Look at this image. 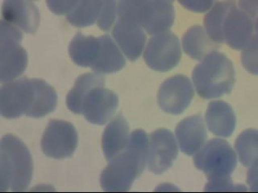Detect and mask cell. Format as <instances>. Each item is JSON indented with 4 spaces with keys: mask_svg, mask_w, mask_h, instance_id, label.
Wrapping results in <instances>:
<instances>
[{
    "mask_svg": "<svg viewBox=\"0 0 258 193\" xmlns=\"http://www.w3.org/2000/svg\"><path fill=\"white\" fill-rule=\"evenodd\" d=\"M57 96L54 88L40 79L9 81L0 90V110L5 119L22 115L42 118L54 111Z\"/></svg>",
    "mask_w": 258,
    "mask_h": 193,
    "instance_id": "1",
    "label": "cell"
},
{
    "mask_svg": "<svg viewBox=\"0 0 258 193\" xmlns=\"http://www.w3.org/2000/svg\"><path fill=\"white\" fill-rule=\"evenodd\" d=\"M69 110L77 115H83L89 123L103 125L116 111L118 96L105 88L103 76L86 73L77 79L75 86L67 95Z\"/></svg>",
    "mask_w": 258,
    "mask_h": 193,
    "instance_id": "2",
    "label": "cell"
},
{
    "mask_svg": "<svg viewBox=\"0 0 258 193\" xmlns=\"http://www.w3.org/2000/svg\"><path fill=\"white\" fill-rule=\"evenodd\" d=\"M149 139L142 130L133 131L127 147L109 161L101 174V186L107 191H126L141 175L147 162Z\"/></svg>",
    "mask_w": 258,
    "mask_h": 193,
    "instance_id": "3",
    "label": "cell"
},
{
    "mask_svg": "<svg viewBox=\"0 0 258 193\" xmlns=\"http://www.w3.org/2000/svg\"><path fill=\"white\" fill-rule=\"evenodd\" d=\"M194 163L208 177L205 191H246L244 186H236L232 183L231 175L237 161L236 153L227 141L220 139L208 141L196 153Z\"/></svg>",
    "mask_w": 258,
    "mask_h": 193,
    "instance_id": "4",
    "label": "cell"
},
{
    "mask_svg": "<svg viewBox=\"0 0 258 193\" xmlns=\"http://www.w3.org/2000/svg\"><path fill=\"white\" fill-rule=\"evenodd\" d=\"M70 56L79 66L90 67L97 73H113L125 66L119 48L107 35L94 37L79 32L69 48Z\"/></svg>",
    "mask_w": 258,
    "mask_h": 193,
    "instance_id": "5",
    "label": "cell"
},
{
    "mask_svg": "<svg viewBox=\"0 0 258 193\" xmlns=\"http://www.w3.org/2000/svg\"><path fill=\"white\" fill-rule=\"evenodd\" d=\"M32 173L33 163L28 147L17 137L5 135L0 153L1 191H24L30 184Z\"/></svg>",
    "mask_w": 258,
    "mask_h": 193,
    "instance_id": "6",
    "label": "cell"
},
{
    "mask_svg": "<svg viewBox=\"0 0 258 193\" xmlns=\"http://www.w3.org/2000/svg\"><path fill=\"white\" fill-rule=\"evenodd\" d=\"M192 79L198 94L201 98H220L231 92L233 88V64L225 55L213 51L194 68Z\"/></svg>",
    "mask_w": 258,
    "mask_h": 193,
    "instance_id": "7",
    "label": "cell"
},
{
    "mask_svg": "<svg viewBox=\"0 0 258 193\" xmlns=\"http://www.w3.org/2000/svg\"><path fill=\"white\" fill-rule=\"evenodd\" d=\"M118 19L140 24L149 34L166 32L174 21V9L169 0H120Z\"/></svg>",
    "mask_w": 258,
    "mask_h": 193,
    "instance_id": "8",
    "label": "cell"
},
{
    "mask_svg": "<svg viewBox=\"0 0 258 193\" xmlns=\"http://www.w3.org/2000/svg\"><path fill=\"white\" fill-rule=\"evenodd\" d=\"M22 33L16 26L1 21L0 53L1 81L9 82L22 74L28 64L27 52L21 46Z\"/></svg>",
    "mask_w": 258,
    "mask_h": 193,
    "instance_id": "9",
    "label": "cell"
},
{
    "mask_svg": "<svg viewBox=\"0 0 258 193\" xmlns=\"http://www.w3.org/2000/svg\"><path fill=\"white\" fill-rule=\"evenodd\" d=\"M179 40L172 32H163L152 37L145 48V62L149 68L167 72L177 66L181 60Z\"/></svg>",
    "mask_w": 258,
    "mask_h": 193,
    "instance_id": "10",
    "label": "cell"
},
{
    "mask_svg": "<svg viewBox=\"0 0 258 193\" xmlns=\"http://www.w3.org/2000/svg\"><path fill=\"white\" fill-rule=\"evenodd\" d=\"M78 145V133L71 123L62 120L49 121L42 139L41 148L46 156L61 159L72 156Z\"/></svg>",
    "mask_w": 258,
    "mask_h": 193,
    "instance_id": "11",
    "label": "cell"
},
{
    "mask_svg": "<svg viewBox=\"0 0 258 193\" xmlns=\"http://www.w3.org/2000/svg\"><path fill=\"white\" fill-rule=\"evenodd\" d=\"M253 32L254 20L237 8L236 0H234L226 12L222 23L223 43L236 50H243L253 37Z\"/></svg>",
    "mask_w": 258,
    "mask_h": 193,
    "instance_id": "12",
    "label": "cell"
},
{
    "mask_svg": "<svg viewBox=\"0 0 258 193\" xmlns=\"http://www.w3.org/2000/svg\"><path fill=\"white\" fill-rule=\"evenodd\" d=\"M178 155L177 142L170 131L159 129L149 135L147 163L149 170L160 175L171 167Z\"/></svg>",
    "mask_w": 258,
    "mask_h": 193,
    "instance_id": "13",
    "label": "cell"
},
{
    "mask_svg": "<svg viewBox=\"0 0 258 193\" xmlns=\"http://www.w3.org/2000/svg\"><path fill=\"white\" fill-rule=\"evenodd\" d=\"M193 96L194 88L189 79L183 75H176L161 84L157 102L165 112L180 115L189 107Z\"/></svg>",
    "mask_w": 258,
    "mask_h": 193,
    "instance_id": "14",
    "label": "cell"
},
{
    "mask_svg": "<svg viewBox=\"0 0 258 193\" xmlns=\"http://www.w3.org/2000/svg\"><path fill=\"white\" fill-rule=\"evenodd\" d=\"M4 21L33 34L40 24V13L28 0H4L2 8Z\"/></svg>",
    "mask_w": 258,
    "mask_h": 193,
    "instance_id": "15",
    "label": "cell"
},
{
    "mask_svg": "<svg viewBox=\"0 0 258 193\" xmlns=\"http://www.w3.org/2000/svg\"><path fill=\"white\" fill-rule=\"evenodd\" d=\"M112 33L121 50L129 60L134 61L139 58L146 40L143 28L140 24L118 19Z\"/></svg>",
    "mask_w": 258,
    "mask_h": 193,
    "instance_id": "16",
    "label": "cell"
},
{
    "mask_svg": "<svg viewBox=\"0 0 258 193\" xmlns=\"http://www.w3.org/2000/svg\"><path fill=\"white\" fill-rule=\"evenodd\" d=\"M180 149L185 155H193L203 147L208 138L201 115H194L180 122L176 127Z\"/></svg>",
    "mask_w": 258,
    "mask_h": 193,
    "instance_id": "17",
    "label": "cell"
},
{
    "mask_svg": "<svg viewBox=\"0 0 258 193\" xmlns=\"http://www.w3.org/2000/svg\"><path fill=\"white\" fill-rule=\"evenodd\" d=\"M206 123L212 134L228 138L232 135L236 127V115L228 103L215 101L208 105Z\"/></svg>",
    "mask_w": 258,
    "mask_h": 193,
    "instance_id": "18",
    "label": "cell"
},
{
    "mask_svg": "<svg viewBox=\"0 0 258 193\" xmlns=\"http://www.w3.org/2000/svg\"><path fill=\"white\" fill-rule=\"evenodd\" d=\"M128 125L121 115L113 119L105 129L102 139L103 153L110 161L126 148L129 141Z\"/></svg>",
    "mask_w": 258,
    "mask_h": 193,
    "instance_id": "19",
    "label": "cell"
},
{
    "mask_svg": "<svg viewBox=\"0 0 258 193\" xmlns=\"http://www.w3.org/2000/svg\"><path fill=\"white\" fill-rule=\"evenodd\" d=\"M217 45L200 25L189 28L182 38L184 51L195 60H203L210 52L216 51Z\"/></svg>",
    "mask_w": 258,
    "mask_h": 193,
    "instance_id": "20",
    "label": "cell"
},
{
    "mask_svg": "<svg viewBox=\"0 0 258 193\" xmlns=\"http://www.w3.org/2000/svg\"><path fill=\"white\" fill-rule=\"evenodd\" d=\"M108 0H79L67 15L69 23L75 27H88L99 22Z\"/></svg>",
    "mask_w": 258,
    "mask_h": 193,
    "instance_id": "21",
    "label": "cell"
},
{
    "mask_svg": "<svg viewBox=\"0 0 258 193\" xmlns=\"http://www.w3.org/2000/svg\"><path fill=\"white\" fill-rule=\"evenodd\" d=\"M235 148L240 163L249 167L258 159V131L248 129L243 131L236 140Z\"/></svg>",
    "mask_w": 258,
    "mask_h": 193,
    "instance_id": "22",
    "label": "cell"
},
{
    "mask_svg": "<svg viewBox=\"0 0 258 193\" xmlns=\"http://www.w3.org/2000/svg\"><path fill=\"white\" fill-rule=\"evenodd\" d=\"M233 1L234 0L218 1L214 4L212 9L204 17L206 32L208 33L210 39L216 44H223L221 33L222 23H223L226 12Z\"/></svg>",
    "mask_w": 258,
    "mask_h": 193,
    "instance_id": "23",
    "label": "cell"
},
{
    "mask_svg": "<svg viewBox=\"0 0 258 193\" xmlns=\"http://www.w3.org/2000/svg\"><path fill=\"white\" fill-rule=\"evenodd\" d=\"M241 63L250 73L258 75V34L255 33L241 53Z\"/></svg>",
    "mask_w": 258,
    "mask_h": 193,
    "instance_id": "24",
    "label": "cell"
},
{
    "mask_svg": "<svg viewBox=\"0 0 258 193\" xmlns=\"http://www.w3.org/2000/svg\"><path fill=\"white\" fill-rule=\"evenodd\" d=\"M79 0H47L48 7L56 15L70 14Z\"/></svg>",
    "mask_w": 258,
    "mask_h": 193,
    "instance_id": "25",
    "label": "cell"
},
{
    "mask_svg": "<svg viewBox=\"0 0 258 193\" xmlns=\"http://www.w3.org/2000/svg\"><path fill=\"white\" fill-rule=\"evenodd\" d=\"M178 2L188 10L203 13L212 8L214 0H178Z\"/></svg>",
    "mask_w": 258,
    "mask_h": 193,
    "instance_id": "26",
    "label": "cell"
},
{
    "mask_svg": "<svg viewBox=\"0 0 258 193\" xmlns=\"http://www.w3.org/2000/svg\"><path fill=\"white\" fill-rule=\"evenodd\" d=\"M239 8L252 20L258 16V0H239Z\"/></svg>",
    "mask_w": 258,
    "mask_h": 193,
    "instance_id": "27",
    "label": "cell"
},
{
    "mask_svg": "<svg viewBox=\"0 0 258 193\" xmlns=\"http://www.w3.org/2000/svg\"><path fill=\"white\" fill-rule=\"evenodd\" d=\"M247 183L251 191H258V159L250 167L247 174Z\"/></svg>",
    "mask_w": 258,
    "mask_h": 193,
    "instance_id": "28",
    "label": "cell"
},
{
    "mask_svg": "<svg viewBox=\"0 0 258 193\" xmlns=\"http://www.w3.org/2000/svg\"><path fill=\"white\" fill-rule=\"evenodd\" d=\"M254 31H255V33L258 34V16L254 20Z\"/></svg>",
    "mask_w": 258,
    "mask_h": 193,
    "instance_id": "29",
    "label": "cell"
},
{
    "mask_svg": "<svg viewBox=\"0 0 258 193\" xmlns=\"http://www.w3.org/2000/svg\"><path fill=\"white\" fill-rule=\"evenodd\" d=\"M169 1H171V2H173V0H169Z\"/></svg>",
    "mask_w": 258,
    "mask_h": 193,
    "instance_id": "30",
    "label": "cell"
}]
</instances>
